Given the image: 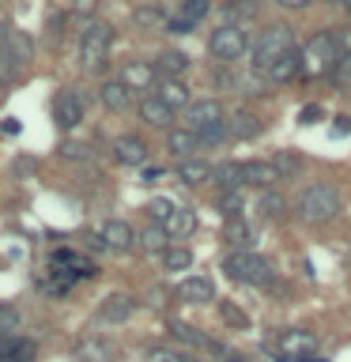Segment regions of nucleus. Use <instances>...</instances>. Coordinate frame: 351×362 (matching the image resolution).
I'll return each mask as SVG.
<instances>
[{
  "mask_svg": "<svg viewBox=\"0 0 351 362\" xmlns=\"http://www.w3.org/2000/svg\"><path fill=\"white\" fill-rule=\"evenodd\" d=\"M294 49V30L291 27H283V23H272L268 30H260V38L253 45V61H249V68L260 76L265 72L268 76V68L280 61V57H287Z\"/></svg>",
  "mask_w": 351,
  "mask_h": 362,
  "instance_id": "nucleus-1",
  "label": "nucleus"
},
{
  "mask_svg": "<svg viewBox=\"0 0 351 362\" xmlns=\"http://www.w3.org/2000/svg\"><path fill=\"white\" fill-rule=\"evenodd\" d=\"M223 272L238 283H253V287H268L272 279H276V272L265 257L249 253V249H234V253L223 257Z\"/></svg>",
  "mask_w": 351,
  "mask_h": 362,
  "instance_id": "nucleus-2",
  "label": "nucleus"
},
{
  "mask_svg": "<svg viewBox=\"0 0 351 362\" xmlns=\"http://www.w3.org/2000/svg\"><path fill=\"white\" fill-rule=\"evenodd\" d=\"M299 215L306 223H333L340 215V192L333 185H310L299 197Z\"/></svg>",
  "mask_w": 351,
  "mask_h": 362,
  "instance_id": "nucleus-3",
  "label": "nucleus"
},
{
  "mask_svg": "<svg viewBox=\"0 0 351 362\" xmlns=\"http://www.w3.org/2000/svg\"><path fill=\"white\" fill-rule=\"evenodd\" d=\"M302 53V76H333V68L340 61V49H336V42H333V34H313L310 42H306V49Z\"/></svg>",
  "mask_w": 351,
  "mask_h": 362,
  "instance_id": "nucleus-4",
  "label": "nucleus"
},
{
  "mask_svg": "<svg viewBox=\"0 0 351 362\" xmlns=\"http://www.w3.org/2000/svg\"><path fill=\"white\" fill-rule=\"evenodd\" d=\"M110 45H113V27L110 23H87L84 34H79V61H84V68H102L106 64Z\"/></svg>",
  "mask_w": 351,
  "mask_h": 362,
  "instance_id": "nucleus-5",
  "label": "nucleus"
},
{
  "mask_svg": "<svg viewBox=\"0 0 351 362\" xmlns=\"http://www.w3.org/2000/svg\"><path fill=\"white\" fill-rule=\"evenodd\" d=\"M208 49H212L215 61H238V57L249 49V38H246L242 27H234V23H223L219 30H212Z\"/></svg>",
  "mask_w": 351,
  "mask_h": 362,
  "instance_id": "nucleus-6",
  "label": "nucleus"
},
{
  "mask_svg": "<svg viewBox=\"0 0 351 362\" xmlns=\"http://www.w3.org/2000/svg\"><path fill=\"white\" fill-rule=\"evenodd\" d=\"M276 351H280V358H287V362L317 358V336L306 332V328H287V332H280Z\"/></svg>",
  "mask_w": 351,
  "mask_h": 362,
  "instance_id": "nucleus-7",
  "label": "nucleus"
},
{
  "mask_svg": "<svg viewBox=\"0 0 351 362\" xmlns=\"http://www.w3.org/2000/svg\"><path fill=\"white\" fill-rule=\"evenodd\" d=\"M219 124H226V113H223V102H215V98H200L185 110V129L197 136L219 129Z\"/></svg>",
  "mask_w": 351,
  "mask_h": 362,
  "instance_id": "nucleus-8",
  "label": "nucleus"
},
{
  "mask_svg": "<svg viewBox=\"0 0 351 362\" xmlns=\"http://www.w3.org/2000/svg\"><path fill=\"white\" fill-rule=\"evenodd\" d=\"M84 110H87V102H84L79 90H72V87L57 90V98H53V121H57V129L72 132L76 124L84 121Z\"/></svg>",
  "mask_w": 351,
  "mask_h": 362,
  "instance_id": "nucleus-9",
  "label": "nucleus"
},
{
  "mask_svg": "<svg viewBox=\"0 0 351 362\" xmlns=\"http://www.w3.org/2000/svg\"><path fill=\"white\" fill-rule=\"evenodd\" d=\"M98 238H102V245H106V249H113V253H125V249L136 245V230L125 219H106V223H102V230H98Z\"/></svg>",
  "mask_w": 351,
  "mask_h": 362,
  "instance_id": "nucleus-10",
  "label": "nucleus"
},
{
  "mask_svg": "<svg viewBox=\"0 0 351 362\" xmlns=\"http://www.w3.org/2000/svg\"><path fill=\"white\" fill-rule=\"evenodd\" d=\"M38 358V347H34V339L27 336H0V362H34Z\"/></svg>",
  "mask_w": 351,
  "mask_h": 362,
  "instance_id": "nucleus-11",
  "label": "nucleus"
},
{
  "mask_svg": "<svg viewBox=\"0 0 351 362\" xmlns=\"http://www.w3.org/2000/svg\"><path fill=\"white\" fill-rule=\"evenodd\" d=\"M76 362H117V347H113L110 339L87 336L76 344Z\"/></svg>",
  "mask_w": 351,
  "mask_h": 362,
  "instance_id": "nucleus-12",
  "label": "nucleus"
},
{
  "mask_svg": "<svg viewBox=\"0 0 351 362\" xmlns=\"http://www.w3.org/2000/svg\"><path fill=\"white\" fill-rule=\"evenodd\" d=\"M178 298L181 302H192V305L215 302V283L208 276H189V279L178 283Z\"/></svg>",
  "mask_w": 351,
  "mask_h": 362,
  "instance_id": "nucleus-13",
  "label": "nucleus"
},
{
  "mask_svg": "<svg viewBox=\"0 0 351 362\" xmlns=\"http://www.w3.org/2000/svg\"><path fill=\"white\" fill-rule=\"evenodd\" d=\"M132 310H136V298L117 291V294H106V298H102L98 317H102V321H110V325H121V321H129V317H132Z\"/></svg>",
  "mask_w": 351,
  "mask_h": 362,
  "instance_id": "nucleus-14",
  "label": "nucleus"
},
{
  "mask_svg": "<svg viewBox=\"0 0 351 362\" xmlns=\"http://www.w3.org/2000/svg\"><path fill=\"white\" fill-rule=\"evenodd\" d=\"M121 83L129 90H151L155 83V64L151 61H129L121 68Z\"/></svg>",
  "mask_w": 351,
  "mask_h": 362,
  "instance_id": "nucleus-15",
  "label": "nucleus"
},
{
  "mask_svg": "<svg viewBox=\"0 0 351 362\" xmlns=\"http://www.w3.org/2000/svg\"><path fill=\"white\" fill-rule=\"evenodd\" d=\"M155 98L166 102L170 110H189V106H192V95H189V87L181 83V79H159Z\"/></svg>",
  "mask_w": 351,
  "mask_h": 362,
  "instance_id": "nucleus-16",
  "label": "nucleus"
},
{
  "mask_svg": "<svg viewBox=\"0 0 351 362\" xmlns=\"http://www.w3.org/2000/svg\"><path fill=\"white\" fill-rule=\"evenodd\" d=\"M113 158H117L121 166H144L147 163V144L140 136H121V140L113 144Z\"/></svg>",
  "mask_w": 351,
  "mask_h": 362,
  "instance_id": "nucleus-17",
  "label": "nucleus"
},
{
  "mask_svg": "<svg viewBox=\"0 0 351 362\" xmlns=\"http://www.w3.org/2000/svg\"><path fill=\"white\" fill-rule=\"evenodd\" d=\"M242 174H246V185H257L260 192L276 189L280 181H283V174L272 163H242Z\"/></svg>",
  "mask_w": 351,
  "mask_h": 362,
  "instance_id": "nucleus-18",
  "label": "nucleus"
},
{
  "mask_svg": "<svg viewBox=\"0 0 351 362\" xmlns=\"http://www.w3.org/2000/svg\"><path fill=\"white\" fill-rule=\"evenodd\" d=\"M98 98H102V106H106L110 113H125V110L132 106V90L125 87L121 79H110V83H102Z\"/></svg>",
  "mask_w": 351,
  "mask_h": 362,
  "instance_id": "nucleus-19",
  "label": "nucleus"
},
{
  "mask_svg": "<svg viewBox=\"0 0 351 362\" xmlns=\"http://www.w3.org/2000/svg\"><path fill=\"white\" fill-rule=\"evenodd\" d=\"M140 121H147L151 129H170V121H174V110L166 106V102H159L155 95H147L140 102Z\"/></svg>",
  "mask_w": 351,
  "mask_h": 362,
  "instance_id": "nucleus-20",
  "label": "nucleus"
},
{
  "mask_svg": "<svg viewBox=\"0 0 351 362\" xmlns=\"http://www.w3.org/2000/svg\"><path fill=\"white\" fill-rule=\"evenodd\" d=\"M299 76H302V53L299 49H291L287 57H280V61L268 68L272 83H291V79H299Z\"/></svg>",
  "mask_w": 351,
  "mask_h": 362,
  "instance_id": "nucleus-21",
  "label": "nucleus"
},
{
  "mask_svg": "<svg viewBox=\"0 0 351 362\" xmlns=\"http://www.w3.org/2000/svg\"><path fill=\"white\" fill-rule=\"evenodd\" d=\"M166 147L185 163V158H192V151L200 147V140H197V132H189V129H170L166 132Z\"/></svg>",
  "mask_w": 351,
  "mask_h": 362,
  "instance_id": "nucleus-22",
  "label": "nucleus"
},
{
  "mask_svg": "<svg viewBox=\"0 0 351 362\" xmlns=\"http://www.w3.org/2000/svg\"><path fill=\"white\" fill-rule=\"evenodd\" d=\"M212 181H215L223 192H238V189L246 185L242 163H223V166H215V170H212Z\"/></svg>",
  "mask_w": 351,
  "mask_h": 362,
  "instance_id": "nucleus-23",
  "label": "nucleus"
},
{
  "mask_svg": "<svg viewBox=\"0 0 351 362\" xmlns=\"http://www.w3.org/2000/svg\"><path fill=\"white\" fill-rule=\"evenodd\" d=\"M189 68V57L181 49H163L155 61V72H163V79H181V72Z\"/></svg>",
  "mask_w": 351,
  "mask_h": 362,
  "instance_id": "nucleus-24",
  "label": "nucleus"
},
{
  "mask_svg": "<svg viewBox=\"0 0 351 362\" xmlns=\"http://www.w3.org/2000/svg\"><path fill=\"white\" fill-rule=\"evenodd\" d=\"M212 170H215V166H208L204 158H185V163L178 166V177L185 181V185H208V181H212Z\"/></svg>",
  "mask_w": 351,
  "mask_h": 362,
  "instance_id": "nucleus-25",
  "label": "nucleus"
},
{
  "mask_svg": "<svg viewBox=\"0 0 351 362\" xmlns=\"http://www.w3.org/2000/svg\"><path fill=\"white\" fill-rule=\"evenodd\" d=\"M223 242H231L234 249H249L253 242V226L246 219H223Z\"/></svg>",
  "mask_w": 351,
  "mask_h": 362,
  "instance_id": "nucleus-26",
  "label": "nucleus"
},
{
  "mask_svg": "<svg viewBox=\"0 0 351 362\" xmlns=\"http://www.w3.org/2000/svg\"><path fill=\"white\" fill-rule=\"evenodd\" d=\"M136 242H140L144 253H159V257H163L166 249H170V234H166V226H155V223H151L140 238H136Z\"/></svg>",
  "mask_w": 351,
  "mask_h": 362,
  "instance_id": "nucleus-27",
  "label": "nucleus"
},
{
  "mask_svg": "<svg viewBox=\"0 0 351 362\" xmlns=\"http://www.w3.org/2000/svg\"><path fill=\"white\" fill-rule=\"evenodd\" d=\"M192 230H197V211L192 208H178L174 215H170V223H166L170 238H189Z\"/></svg>",
  "mask_w": 351,
  "mask_h": 362,
  "instance_id": "nucleus-28",
  "label": "nucleus"
},
{
  "mask_svg": "<svg viewBox=\"0 0 351 362\" xmlns=\"http://www.w3.org/2000/svg\"><path fill=\"white\" fill-rule=\"evenodd\" d=\"M226 129H231V136H238V140H246V136H257L260 132V121L253 117V113H234L231 121H226Z\"/></svg>",
  "mask_w": 351,
  "mask_h": 362,
  "instance_id": "nucleus-29",
  "label": "nucleus"
},
{
  "mask_svg": "<svg viewBox=\"0 0 351 362\" xmlns=\"http://www.w3.org/2000/svg\"><path fill=\"white\" fill-rule=\"evenodd\" d=\"M189 264H192V253H189L185 245H170L166 253H163V268L166 272H185Z\"/></svg>",
  "mask_w": 351,
  "mask_h": 362,
  "instance_id": "nucleus-30",
  "label": "nucleus"
},
{
  "mask_svg": "<svg viewBox=\"0 0 351 362\" xmlns=\"http://www.w3.org/2000/svg\"><path fill=\"white\" fill-rule=\"evenodd\" d=\"M257 211H260V215H268V219H280V215L287 211V204H283L272 189H265V192L257 197Z\"/></svg>",
  "mask_w": 351,
  "mask_h": 362,
  "instance_id": "nucleus-31",
  "label": "nucleus"
},
{
  "mask_svg": "<svg viewBox=\"0 0 351 362\" xmlns=\"http://www.w3.org/2000/svg\"><path fill=\"white\" fill-rule=\"evenodd\" d=\"M219 208H223V219H242V215H246V197H242V189H238V192H223Z\"/></svg>",
  "mask_w": 351,
  "mask_h": 362,
  "instance_id": "nucleus-32",
  "label": "nucleus"
},
{
  "mask_svg": "<svg viewBox=\"0 0 351 362\" xmlns=\"http://www.w3.org/2000/svg\"><path fill=\"white\" fill-rule=\"evenodd\" d=\"M257 16V4L253 0H234V4H226V23H234V27H242L246 19Z\"/></svg>",
  "mask_w": 351,
  "mask_h": 362,
  "instance_id": "nucleus-33",
  "label": "nucleus"
},
{
  "mask_svg": "<svg viewBox=\"0 0 351 362\" xmlns=\"http://www.w3.org/2000/svg\"><path fill=\"white\" fill-rule=\"evenodd\" d=\"M174 211H178V208H174V200H166V197H155L151 204H147V215H151V223H155V226H166Z\"/></svg>",
  "mask_w": 351,
  "mask_h": 362,
  "instance_id": "nucleus-34",
  "label": "nucleus"
},
{
  "mask_svg": "<svg viewBox=\"0 0 351 362\" xmlns=\"http://www.w3.org/2000/svg\"><path fill=\"white\" fill-rule=\"evenodd\" d=\"M208 11H212L208 0H181V11H178V16L185 19V23H192V27H197V23H200L204 16H208Z\"/></svg>",
  "mask_w": 351,
  "mask_h": 362,
  "instance_id": "nucleus-35",
  "label": "nucleus"
},
{
  "mask_svg": "<svg viewBox=\"0 0 351 362\" xmlns=\"http://www.w3.org/2000/svg\"><path fill=\"white\" fill-rule=\"evenodd\" d=\"M170 332H174V339H181V344H189V347H208V339H204L192 325H170Z\"/></svg>",
  "mask_w": 351,
  "mask_h": 362,
  "instance_id": "nucleus-36",
  "label": "nucleus"
},
{
  "mask_svg": "<svg viewBox=\"0 0 351 362\" xmlns=\"http://www.w3.org/2000/svg\"><path fill=\"white\" fill-rule=\"evenodd\" d=\"M219 317H223V321L231 325V328H249V317L238 310L234 302H223V305H219Z\"/></svg>",
  "mask_w": 351,
  "mask_h": 362,
  "instance_id": "nucleus-37",
  "label": "nucleus"
},
{
  "mask_svg": "<svg viewBox=\"0 0 351 362\" xmlns=\"http://www.w3.org/2000/svg\"><path fill=\"white\" fill-rule=\"evenodd\" d=\"M144 362H192V358L181 355V351H170V347H151L144 355Z\"/></svg>",
  "mask_w": 351,
  "mask_h": 362,
  "instance_id": "nucleus-38",
  "label": "nucleus"
},
{
  "mask_svg": "<svg viewBox=\"0 0 351 362\" xmlns=\"http://www.w3.org/2000/svg\"><path fill=\"white\" fill-rule=\"evenodd\" d=\"M272 166H276L280 174H299V170H302V158L291 155V151H280L276 158H272Z\"/></svg>",
  "mask_w": 351,
  "mask_h": 362,
  "instance_id": "nucleus-39",
  "label": "nucleus"
},
{
  "mask_svg": "<svg viewBox=\"0 0 351 362\" xmlns=\"http://www.w3.org/2000/svg\"><path fill=\"white\" fill-rule=\"evenodd\" d=\"M61 155L64 158H72V163H87V158H91V147L87 144H61Z\"/></svg>",
  "mask_w": 351,
  "mask_h": 362,
  "instance_id": "nucleus-40",
  "label": "nucleus"
},
{
  "mask_svg": "<svg viewBox=\"0 0 351 362\" xmlns=\"http://www.w3.org/2000/svg\"><path fill=\"white\" fill-rule=\"evenodd\" d=\"M333 79H336L340 87H351V57H340V61H336Z\"/></svg>",
  "mask_w": 351,
  "mask_h": 362,
  "instance_id": "nucleus-41",
  "label": "nucleus"
},
{
  "mask_svg": "<svg viewBox=\"0 0 351 362\" xmlns=\"http://www.w3.org/2000/svg\"><path fill=\"white\" fill-rule=\"evenodd\" d=\"M328 34H333L340 57H351V30H347V27H336V30H328Z\"/></svg>",
  "mask_w": 351,
  "mask_h": 362,
  "instance_id": "nucleus-42",
  "label": "nucleus"
},
{
  "mask_svg": "<svg viewBox=\"0 0 351 362\" xmlns=\"http://www.w3.org/2000/svg\"><path fill=\"white\" fill-rule=\"evenodd\" d=\"M226 136H231V129H226V124H219V129L204 132V136H197V140H200V147H215V144H223Z\"/></svg>",
  "mask_w": 351,
  "mask_h": 362,
  "instance_id": "nucleus-43",
  "label": "nucleus"
},
{
  "mask_svg": "<svg viewBox=\"0 0 351 362\" xmlns=\"http://www.w3.org/2000/svg\"><path fill=\"white\" fill-rule=\"evenodd\" d=\"M16 325H19V313L11 310V305H0V332L8 336V332H11V328H16Z\"/></svg>",
  "mask_w": 351,
  "mask_h": 362,
  "instance_id": "nucleus-44",
  "label": "nucleus"
},
{
  "mask_svg": "<svg viewBox=\"0 0 351 362\" xmlns=\"http://www.w3.org/2000/svg\"><path fill=\"white\" fill-rule=\"evenodd\" d=\"M166 30H170V34H189L192 23H185L181 16H174V19H166Z\"/></svg>",
  "mask_w": 351,
  "mask_h": 362,
  "instance_id": "nucleus-45",
  "label": "nucleus"
},
{
  "mask_svg": "<svg viewBox=\"0 0 351 362\" xmlns=\"http://www.w3.org/2000/svg\"><path fill=\"white\" fill-rule=\"evenodd\" d=\"M333 136H351V117H347V113H340V117H336Z\"/></svg>",
  "mask_w": 351,
  "mask_h": 362,
  "instance_id": "nucleus-46",
  "label": "nucleus"
},
{
  "mask_svg": "<svg viewBox=\"0 0 351 362\" xmlns=\"http://www.w3.org/2000/svg\"><path fill=\"white\" fill-rule=\"evenodd\" d=\"M95 8H98V0H76V4H72V11H76V16H91Z\"/></svg>",
  "mask_w": 351,
  "mask_h": 362,
  "instance_id": "nucleus-47",
  "label": "nucleus"
},
{
  "mask_svg": "<svg viewBox=\"0 0 351 362\" xmlns=\"http://www.w3.org/2000/svg\"><path fill=\"white\" fill-rule=\"evenodd\" d=\"M299 117H302V124H313V121H321V106H306V110L299 113Z\"/></svg>",
  "mask_w": 351,
  "mask_h": 362,
  "instance_id": "nucleus-48",
  "label": "nucleus"
},
{
  "mask_svg": "<svg viewBox=\"0 0 351 362\" xmlns=\"http://www.w3.org/2000/svg\"><path fill=\"white\" fill-rule=\"evenodd\" d=\"M30 170H34V158H19L16 163V174H30Z\"/></svg>",
  "mask_w": 351,
  "mask_h": 362,
  "instance_id": "nucleus-49",
  "label": "nucleus"
},
{
  "mask_svg": "<svg viewBox=\"0 0 351 362\" xmlns=\"http://www.w3.org/2000/svg\"><path fill=\"white\" fill-rule=\"evenodd\" d=\"M144 181H147V185H155V181H163V170H144Z\"/></svg>",
  "mask_w": 351,
  "mask_h": 362,
  "instance_id": "nucleus-50",
  "label": "nucleus"
},
{
  "mask_svg": "<svg viewBox=\"0 0 351 362\" xmlns=\"http://www.w3.org/2000/svg\"><path fill=\"white\" fill-rule=\"evenodd\" d=\"M276 4H283V8H306V4H313V0H276Z\"/></svg>",
  "mask_w": 351,
  "mask_h": 362,
  "instance_id": "nucleus-51",
  "label": "nucleus"
},
{
  "mask_svg": "<svg viewBox=\"0 0 351 362\" xmlns=\"http://www.w3.org/2000/svg\"><path fill=\"white\" fill-rule=\"evenodd\" d=\"M223 362H249V358H246V355H226Z\"/></svg>",
  "mask_w": 351,
  "mask_h": 362,
  "instance_id": "nucleus-52",
  "label": "nucleus"
},
{
  "mask_svg": "<svg viewBox=\"0 0 351 362\" xmlns=\"http://www.w3.org/2000/svg\"><path fill=\"white\" fill-rule=\"evenodd\" d=\"M325 4H347V0H325Z\"/></svg>",
  "mask_w": 351,
  "mask_h": 362,
  "instance_id": "nucleus-53",
  "label": "nucleus"
},
{
  "mask_svg": "<svg viewBox=\"0 0 351 362\" xmlns=\"http://www.w3.org/2000/svg\"><path fill=\"white\" fill-rule=\"evenodd\" d=\"M306 362H325V358H306Z\"/></svg>",
  "mask_w": 351,
  "mask_h": 362,
  "instance_id": "nucleus-54",
  "label": "nucleus"
},
{
  "mask_svg": "<svg viewBox=\"0 0 351 362\" xmlns=\"http://www.w3.org/2000/svg\"><path fill=\"white\" fill-rule=\"evenodd\" d=\"M344 8H347V16H351V0H347V4H344Z\"/></svg>",
  "mask_w": 351,
  "mask_h": 362,
  "instance_id": "nucleus-55",
  "label": "nucleus"
},
{
  "mask_svg": "<svg viewBox=\"0 0 351 362\" xmlns=\"http://www.w3.org/2000/svg\"><path fill=\"white\" fill-rule=\"evenodd\" d=\"M0 49H4V34H0Z\"/></svg>",
  "mask_w": 351,
  "mask_h": 362,
  "instance_id": "nucleus-56",
  "label": "nucleus"
}]
</instances>
